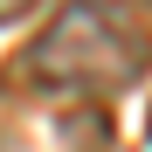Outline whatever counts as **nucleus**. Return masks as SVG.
Listing matches in <instances>:
<instances>
[{
	"label": "nucleus",
	"instance_id": "1",
	"mask_svg": "<svg viewBox=\"0 0 152 152\" xmlns=\"http://www.w3.org/2000/svg\"><path fill=\"white\" fill-rule=\"evenodd\" d=\"M152 42L132 14L118 7H62L48 28L28 42L21 76L56 97H118L145 76Z\"/></svg>",
	"mask_w": 152,
	"mask_h": 152
}]
</instances>
